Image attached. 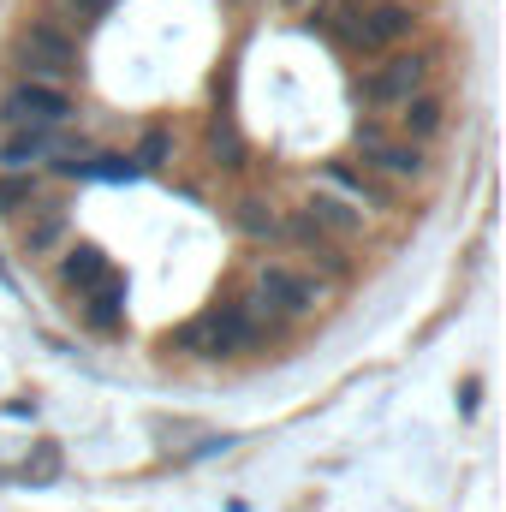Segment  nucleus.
Wrapping results in <instances>:
<instances>
[{
  "label": "nucleus",
  "instance_id": "14",
  "mask_svg": "<svg viewBox=\"0 0 506 512\" xmlns=\"http://www.w3.org/2000/svg\"><path fill=\"white\" fill-rule=\"evenodd\" d=\"M36 203H48V179L42 173H0V215H24V209H36Z\"/></svg>",
  "mask_w": 506,
  "mask_h": 512
},
{
  "label": "nucleus",
  "instance_id": "15",
  "mask_svg": "<svg viewBox=\"0 0 506 512\" xmlns=\"http://www.w3.org/2000/svg\"><path fill=\"white\" fill-rule=\"evenodd\" d=\"M233 227H239L245 239H274V227H280V215H274L268 203H256V197H245V203L233 209Z\"/></svg>",
  "mask_w": 506,
  "mask_h": 512
},
{
  "label": "nucleus",
  "instance_id": "6",
  "mask_svg": "<svg viewBox=\"0 0 506 512\" xmlns=\"http://www.w3.org/2000/svg\"><path fill=\"white\" fill-rule=\"evenodd\" d=\"M429 78H435V60H429V54H405V48H393V54H376V66H364V78H358V102H370V108H381V114H393L399 102L423 96Z\"/></svg>",
  "mask_w": 506,
  "mask_h": 512
},
{
  "label": "nucleus",
  "instance_id": "1",
  "mask_svg": "<svg viewBox=\"0 0 506 512\" xmlns=\"http://www.w3.org/2000/svg\"><path fill=\"white\" fill-rule=\"evenodd\" d=\"M328 36L364 60L393 54L417 36V6L405 0H328Z\"/></svg>",
  "mask_w": 506,
  "mask_h": 512
},
{
  "label": "nucleus",
  "instance_id": "18",
  "mask_svg": "<svg viewBox=\"0 0 506 512\" xmlns=\"http://www.w3.org/2000/svg\"><path fill=\"white\" fill-rule=\"evenodd\" d=\"M274 6H280V12H292V18H304V12H322L328 0H274Z\"/></svg>",
  "mask_w": 506,
  "mask_h": 512
},
{
  "label": "nucleus",
  "instance_id": "10",
  "mask_svg": "<svg viewBox=\"0 0 506 512\" xmlns=\"http://www.w3.org/2000/svg\"><path fill=\"white\" fill-rule=\"evenodd\" d=\"M393 126L387 131H399V137H411V143H435L441 137V126H447V108H441V96H411V102H399L393 114H387Z\"/></svg>",
  "mask_w": 506,
  "mask_h": 512
},
{
  "label": "nucleus",
  "instance_id": "4",
  "mask_svg": "<svg viewBox=\"0 0 506 512\" xmlns=\"http://www.w3.org/2000/svg\"><path fill=\"white\" fill-rule=\"evenodd\" d=\"M251 304L280 328V322L316 316L328 304V280H316V268H298V262H262L251 280Z\"/></svg>",
  "mask_w": 506,
  "mask_h": 512
},
{
  "label": "nucleus",
  "instance_id": "8",
  "mask_svg": "<svg viewBox=\"0 0 506 512\" xmlns=\"http://www.w3.org/2000/svg\"><path fill=\"white\" fill-rule=\"evenodd\" d=\"M274 239H280V245H292L298 256H310V262H316V268H328V274H352V256H346V245H340L334 233H322V227H316L304 209L280 215Z\"/></svg>",
  "mask_w": 506,
  "mask_h": 512
},
{
  "label": "nucleus",
  "instance_id": "13",
  "mask_svg": "<svg viewBox=\"0 0 506 512\" xmlns=\"http://www.w3.org/2000/svg\"><path fill=\"white\" fill-rule=\"evenodd\" d=\"M114 268H108V256L102 251H90V245H78V251H66L60 256V286L78 298V292H90V286H102Z\"/></svg>",
  "mask_w": 506,
  "mask_h": 512
},
{
  "label": "nucleus",
  "instance_id": "16",
  "mask_svg": "<svg viewBox=\"0 0 506 512\" xmlns=\"http://www.w3.org/2000/svg\"><path fill=\"white\" fill-rule=\"evenodd\" d=\"M60 6H66L78 24H90V18H108V6H114V0H60Z\"/></svg>",
  "mask_w": 506,
  "mask_h": 512
},
{
  "label": "nucleus",
  "instance_id": "7",
  "mask_svg": "<svg viewBox=\"0 0 506 512\" xmlns=\"http://www.w3.org/2000/svg\"><path fill=\"white\" fill-rule=\"evenodd\" d=\"M72 126V96L48 84H12L0 96V131H60Z\"/></svg>",
  "mask_w": 506,
  "mask_h": 512
},
{
  "label": "nucleus",
  "instance_id": "11",
  "mask_svg": "<svg viewBox=\"0 0 506 512\" xmlns=\"http://www.w3.org/2000/svg\"><path fill=\"white\" fill-rule=\"evenodd\" d=\"M78 316H84V328H96V334H114V328L126 322V286L108 274L102 286L78 292Z\"/></svg>",
  "mask_w": 506,
  "mask_h": 512
},
{
  "label": "nucleus",
  "instance_id": "3",
  "mask_svg": "<svg viewBox=\"0 0 506 512\" xmlns=\"http://www.w3.org/2000/svg\"><path fill=\"white\" fill-rule=\"evenodd\" d=\"M72 72H78V36H72L54 12L30 18V24L18 30V84L66 90V84H72Z\"/></svg>",
  "mask_w": 506,
  "mask_h": 512
},
{
  "label": "nucleus",
  "instance_id": "17",
  "mask_svg": "<svg viewBox=\"0 0 506 512\" xmlns=\"http://www.w3.org/2000/svg\"><path fill=\"white\" fill-rule=\"evenodd\" d=\"M161 155H167V137L149 131V143H143V167H161Z\"/></svg>",
  "mask_w": 506,
  "mask_h": 512
},
{
  "label": "nucleus",
  "instance_id": "2",
  "mask_svg": "<svg viewBox=\"0 0 506 512\" xmlns=\"http://www.w3.org/2000/svg\"><path fill=\"white\" fill-rule=\"evenodd\" d=\"M268 334H274V322L256 310L251 298H233V304H215L197 322H185L173 334V346L185 358H239V352H256Z\"/></svg>",
  "mask_w": 506,
  "mask_h": 512
},
{
  "label": "nucleus",
  "instance_id": "12",
  "mask_svg": "<svg viewBox=\"0 0 506 512\" xmlns=\"http://www.w3.org/2000/svg\"><path fill=\"white\" fill-rule=\"evenodd\" d=\"M304 215H310L322 233H334L340 245H352V239L364 233V221H370V215H358V209H346V203H334V197H322V191L304 197Z\"/></svg>",
  "mask_w": 506,
  "mask_h": 512
},
{
  "label": "nucleus",
  "instance_id": "9",
  "mask_svg": "<svg viewBox=\"0 0 506 512\" xmlns=\"http://www.w3.org/2000/svg\"><path fill=\"white\" fill-rule=\"evenodd\" d=\"M66 233H72V215L60 203H36V209L18 215V245H24V256H54L66 245Z\"/></svg>",
  "mask_w": 506,
  "mask_h": 512
},
{
  "label": "nucleus",
  "instance_id": "5",
  "mask_svg": "<svg viewBox=\"0 0 506 512\" xmlns=\"http://www.w3.org/2000/svg\"><path fill=\"white\" fill-rule=\"evenodd\" d=\"M352 155H358L352 167L381 179L387 191H405V185H417L429 173L423 143H411V137H399V131H387V126H358L352 131Z\"/></svg>",
  "mask_w": 506,
  "mask_h": 512
}]
</instances>
